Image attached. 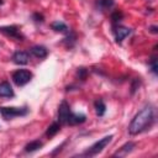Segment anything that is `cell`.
I'll use <instances>...</instances> for the list:
<instances>
[{"instance_id":"6da1fadb","label":"cell","mask_w":158,"mask_h":158,"mask_svg":"<svg viewBox=\"0 0 158 158\" xmlns=\"http://www.w3.org/2000/svg\"><path fill=\"white\" fill-rule=\"evenodd\" d=\"M154 122V109L151 105H146L136 116L132 118L130 126H128V132L131 135H138L147 128H149Z\"/></svg>"},{"instance_id":"7a4b0ae2","label":"cell","mask_w":158,"mask_h":158,"mask_svg":"<svg viewBox=\"0 0 158 158\" xmlns=\"http://www.w3.org/2000/svg\"><path fill=\"white\" fill-rule=\"evenodd\" d=\"M111 139H112V135H109V136H105L104 138H101V139H99L98 142H95L91 147H89L88 148V151L84 153V156H89V157H91V156H96L98 153H100L110 142H111Z\"/></svg>"},{"instance_id":"3957f363","label":"cell","mask_w":158,"mask_h":158,"mask_svg":"<svg viewBox=\"0 0 158 158\" xmlns=\"http://www.w3.org/2000/svg\"><path fill=\"white\" fill-rule=\"evenodd\" d=\"M27 112L28 110L26 107H0V114L6 120H10L17 116H23Z\"/></svg>"},{"instance_id":"277c9868","label":"cell","mask_w":158,"mask_h":158,"mask_svg":"<svg viewBox=\"0 0 158 158\" xmlns=\"http://www.w3.org/2000/svg\"><path fill=\"white\" fill-rule=\"evenodd\" d=\"M32 78V74L30 70H26V69H19L16 72H14L12 74V80L16 85L19 86H22L25 84H27Z\"/></svg>"},{"instance_id":"5b68a950","label":"cell","mask_w":158,"mask_h":158,"mask_svg":"<svg viewBox=\"0 0 158 158\" xmlns=\"http://www.w3.org/2000/svg\"><path fill=\"white\" fill-rule=\"evenodd\" d=\"M72 115V110H70V106L69 104L63 100L58 107V121L60 125H68V120Z\"/></svg>"},{"instance_id":"8992f818","label":"cell","mask_w":158,"mask_h":158,"mask_svg":"<svg viewBox=\"0 0 158 158\" xmlns=\"http://www.w3.org/2000/svg\"><path fill=\"white\" fill-rule=\"evenodd\" d=\"M12 62L16 64H20V65L27 64L30 62V53L25 52V51H17L12 56Z\"/></svg>"},{"instance_id":"52a82bcc","label":"cell","mask_w":158,"mask_h":158,"mask_svg":"<svg viewBox=\"0 0 158 158\" xmlns=\"http://www.w3.org/2000/svg\"><path fill=\"white\" fill-rule=\"evenodd\" d=\"M0 32H2V33L6 35V36L17 38V40H22V38H23L16 26H5V27H0Z\"/></svg>"},{"instance_id":"ba28073f","label":"cell","mask_w":158,"mask_h":158,"mask_svg":"<svg viewBox=\"0 0 158 158\" xmlns=\"http://www.w3.org/2000/svg\"><path fill=\"white\" fill-rule=\"evenodd\" d=\"M114 32H115L116 42H122V40H123L125 37H127V36L131 33V30L127 28V27H123V26H117Z\"/></svg>"},{"instance_id":"9c48e42d","label":"cell","mask_w":158,"mask_h":158,"mask_svg":"<svg viewBox=\"0 0 158 158\" xmlns=\"http://www.w3.org/2000/svg\"><path fill=\"white\" fill-rule=\"evenodd\" d=\"M14 90L7 81L0 83V98H12Z\"/></svg>"},{"instance_id":"30bf717a","label":"cell","mask_w":158,"mask_h":158,"mask_svg":"<svg viewBox=\"0 0 158 158\" xmlns=\"http://www.w3.org/2000/svg\"><path fill=\"white\" fill-rule=\"evenodd\" d=\"M31 54L32 56H35V57H37V58H40V59H42V58H46L47 57V54H48V51H47V48L46 47H43V46H33L32 48H31Z\"/></svg>"},{"instance_id":"8fae6325","label":"cell","mask_w":158,"mask_h":158,"mask_svg":"<svg viewBox=\"0 0 158 158\" xmlns=\"http://www.w3.org/2000/svg\"><path fill=\"white\" fill-rule=\"evenodd\" d=\"M135 146H136V144H135L133 142H127V143L123 144V146H122V147H121L114 156H118V157H121V156H126L127 153H130V152L135 148Z\"/></svg>"},{"instance_id":"7c38bea8","label":"cell","mask_w":158,"mask_h":158,"mask_svg":"<svg viewBox=\"0 0 158 158\" xmlns=\"http://www.w3.org/2000/svg\"><path fill=\"white\" fill-rule=\"evenodd\" d=\"M85 120H86V117L83 114H72L69 120H68V123L69 125H78V123H83Z\"/></svg>"},{"instance_id":"4fadbf2b","label":"cell","mask_w":158,"mask_h":158,"mask_svg":"<svg viewBox=\"0 0 158 158\" xmlns=\"http://www.w3.org/2000/svg\"><path fill=\"white\" fill-rule=\"evenodd\" d=\"M42 146H43V143L41 141H38V139L31 141L30 143H27L25 146V151L26 152H35V151H38L40 148H42Z\"/></svg>"},{"instance_id":"5bb4252c","label":"cell","mask_w":158,"mask_h":158,"mask_svg":"<svg viewBox=\"0 0 158 158\" xmlns=\"http://www.w3.org/2000/svg\"><path fill=\"white\" fill-rule=\"evenodd\" d=\"M94 107H95V112L98 116H102L105 114V110H106V106H105V102L101 100V99H98L95 102H94Z\"/></svg>"},{"instance_id":"9a60e30c","label":"cell","mask_w":158,"mask_h":158,"mask_svg":"<svg viewBox=\"0 0 158 158\" xmlns=\"http://www.w3.org/2000/svg\"><path fill=\"white\" fill-rule=\"evenodd\" d=\"M96 6L100 10L105 11V10L114 6V0H96Z\"/></svg>"},{"instance_id":"2e32d148","label":"cell","mask_w":158,"mask_h":158,"mask_svg":"<svg viewBox=\"0 0 158 158\" xmlns=\"http://www.w3.org/2000/svg\"><path fill=\"white\" fill-rule=\"evenodd\" d=\"M51 27H52V30H54L56 32H67V31H68V26H67L64 22H62V21H56V22H53V23L51 25Z\"/></svg>"},{"instance_id":"e0dca14e","label":"cell","mask_w":158,"mask_h":158,"mask_svg":"<svg viewBox=\"0 0 158 158\" xmlns=\"http://www.w3.org/2000/svg\"><path fill=\"white\" fill-rule=\"evenodd\" d=\"M59 130H60V125L57 123V122H53V123L48 127V130L46 131V135H47L48 137H53L57 132H59Z\"/></svg>"},{"instance_id":"ac0fdd59","label":"cell","mask_w":158,"mask_h":158,"mask_svg":"<svg viewBox=\"0 0 158 158\" xmlns=\"http://www.w3.org/2000/svg\"><path fill=\"white\" fill-rule=\"evenodd\" d=\"M121 19H122V12H121V11H115V12L111 15V20H112L114 23H117Z\"/></svg>"},{"instance_id":"d6986e66","label":"cell","mask_w":158,"mask_h":158,"mask_svg":"<svg viewBox=\"0 0 158 158\" xmlns=\"http://www.w3.org/2000/svg\"><path fill=\"white\" fill-rule=\"evenodd\" d=\"M149 67H151V70L157 74V58L156 57H152L151 60H149Z\"/></svg>"},{"instance_id":"ffe728a7","label":"cell","mask_w":158,"mask_h":158,"mask_svg":"<svg viewBox=\"0 0 158 158\" xmlns=\"http://www.w3.org/2000/svg\"><path fill=\"white\" fill-rule=\"evenodd\" d=\"M78 75H79V78H80L81 80H84V79H85V77H86V69L80 68V69L78 70Z\"/></svg>"}]
</instances>
